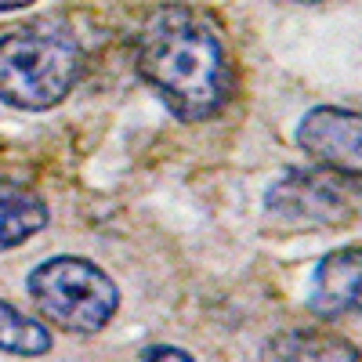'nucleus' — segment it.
I'll return each mask as SVG.
<instances>
[{
  "label": "nucleus",
  "mask_w": 362,
  "mask_h": 362,
  "mask_svg": "<svg viewBox=\"0 0 362 362\" xmlns=\"http://www.w3.org/2000/svg\"><path fill=\"white\" fill-rule=\"evenodd\" d=\"M138 73L177 119L218 116L235 90L225 37L203 11L167 4L153 11L138 37Z\"/></svg>",
  "instance_id": "nucleus-1"
},
{
  "label": "nucleus",
  "mask_w": 362,
  "mask_h": 362,
  "mask_svg": "<svg viewBox=\"0 0 362 362\" xmlns=\"http://www.w3.org/2000/svg\"><path fill=\"white\" fill-rule=\"evenodd\" d=\"M83 66V47L66 25H18L0 37V102L22 112L54 109L80 83Z\"/></svg>",
  "instance_id": "nucleus-2"
},
{
  "label": "nucleus",
  "mask_w": 362,
  "mask_h": 362,
  "mask_svg": "<svg viewBox=\"0 0 362 362\" xmlns=\"http://www.w3.org/2000/svg\"><path fill=\"white\" fill-rule=\"evenodd\" d=\"M25 293L37 312L58 329L90 337L105 329L119 308V290L105 272L87 257H47L25 276Z\"/></svg>",
  "instance_id": "nucleus-3"
},
{
  "label": "nucleus",
  "mask_w": 362,
  "mask_h": 362,
  "mask_svg": "<svg viewBox=\"0 0 362 362\" xmlns=\"http://www.w3.org/2000/svg\"><path fill=\"white\" fill-rule=\"evenodd\" d=\"M358 203V174L344 170H290L268 189L264 206L272 218L290 225H341L355 214Z\"/></svg>",
  "instance_id": "nucleus-4"
},
{
  "label": "nucleus",
  "mask_w": 362,
  "mask_h": 362,
  "mask_svg": "<svg viewBox=\"0 0 362 362\" xmlns=\"http://www.w3.org/2000/svg\"><path fill=\"white\" fill-rule=\"evenodd\" d=\"M297 145L329 170L358 174L362 160V131H358V112L337 109V105H315L305 112L297 124Z\"/></svg>",
  "instance_id": "nucleus-5"
},
{
  "label": "nucleus",
  "mask_w": 362,
  "mask_h": 362,
  "mask_svg": "<svg viewBox=\"0 0 362 362\" xmlns=\"http://www.w3.org/2000/svg\"><path fill=\"white\" fill-rule=\"evenodd\" d=\"M362 276V254L358 247H344L326 254L308 283V308L319 319H341L358 308V279Z\"/></svg>",
  "instance_id": "nucleus-6"
},
{
  "label": "nucleus",
  "mask_w": 362,
  "mask_h": 362,
  "mask_svg": "<svg viewBox=\"0 0 362 362\" xmlns=\"http://www.w3.org/2000/svg\"><path fill=\"white\" fill-rule=\"evenodd\" d=\"M47 225V206L37 192L0 185V250H15Z\"/></svg>",
  "instance_id": "nucleus-7"
},
{
  "label": "nucleus",
  "mask_w": 362,
  "mask_h": 362,
  "mask_svg": "<svg viewBox=\"0 0 362 362\" xmlns=\"http://www.w3.org/2000/svg\"><path fill=\"white\" fill-rule=\"evenodd\" d=\"M0 351L11 355H47L51 351V334L47 326L37 322L33 315L18 312L0 297Z\"/></svg>",
  "instance_id": "nucleus-8"
},
{
  "label": "nucleus",
  "mask_w": 362,
  "mask_h": 362,
  "mask_svg": "<svg viewBox=\"0 0 362 362\" xmlns=\"http://www.w3.org/2000/svg\"><path fill=\"white\" fill-rule=\"evenodd\" d=\"M272 358H308V362H348L358 351L337 337H315V334H279L264 348Z\"/></svg>",
  "instance_id": "nucleus-9"
},
{
  "label": "nucleus",
  "mask_w": 362,
  "mask_h": 362,
  "mask_svg": "<svg viewBox=\"0 0 362 362\" xmlns=\"http://www.w3.org/2000/svg\"><path fill=\"white\" fill-rule=\"evenodd\" d=\"M141 358H192V355L181 351V348H145Z\"/></svg>",
  "instance_id": "nucleus-10"
},
{
  "label": "nucleus",
  "mask_w": 362,
  "mask_h": 362,
  "mask_svg": "<svg viewBox=\"0 0 362 362\" xmlns=\"http://www.w3.org/2000/svg\"><path fill=\"white\" fill-rule=\"evenodd\" d=\"M29 4H37V0H0V11H22Z\"/></svg>",
  "instance_id": "nucleus-11"
},
{
  "label": "nucleus",
  "mask_w": 362,
  "mask_h": 362,
  "mask_svg": "<svg viewBox=\"0 0 362 362\" xmlns=\"http://www.w3.org/2000/svg\"><path fill=\"white\" fill-rule=\"evenodd\" d=\"M297 4H315V0H297Z\"/></svg>",
  "instance_id": "nucleus-12"
}]
</instances>
